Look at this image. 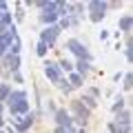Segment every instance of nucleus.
Masks as SVG:
<instances>
[{
  "mask_svg": "<svg viewBox=\"0 0 133 133\" xmlns=\"http://www.w3.org/2000/svg\"><path fill=\"white\" fill-rule=\"evenodd\" d=\"M56 133H76V131H73V127H58Z\"/></svg>",
  "mask_w": 133,
  "mask_h": 133,
  "instance_id": "obj_22",
  "label": "nucleus"
},
{
  "mask_svg": "<svg viewBox=\"0 0 133 133\" xmlns=\"http://www.w3.org/2000/svg\"><path fill=\"white\" fill-rule=\"evenodd\" d=\"M69 87H82V78L78 76V73H71V78H69Z\"/></svg>",
  "mask_w": 133,
  "mask_h": 133,
  "instance_id": "obj_17",
  "label": "nucleus"
},
{
  "mask_svg": "<svg viewBox=\"0 0 133 133\" xmlns=\"http://www.w3.org/2000/svg\"><path fill=\"white\" fill-rule=\"evenodd\" d=\"M80 102H87V109H93V107L98 104V102H95V98H93V95H84V98H82Z\"/></svg>",
  "mask_w": 133,
  "mask_h": 133,
  "instance_id": "obj_18",
  "label": "nucleus"
},
{
  "mask_svg": "<svg viewBox=\"0 0 133 133\" xmlns=\"http://www.w3.org/2000/svg\"><path fill=\"white\" fill-rule=\"evenodd\" d=\"M58 33H60V29H58V24H49V27H47V29L42 31V40H40V42H44L47 47H51V44L56 42Z\"/></svg>",
  "mask_w": 133,
  "mask_h": 133,
  "instance_id": "obj_6",
  "label": "nucleus"
},
{
  "mask_svg": "<svg viewBox=\"0 0 133 133\" xmlns=\"http://www.w3.org/2000/svg\"><path fill=\"white\" fill-rule=\"evenodd\" d=\"M131 22H133L131 16H122V18H120V29L129 33V31H131Z\"/></svg>",
  "mask_w": 133,
  "mask_h": 133,
  "instance_id": "obj_14",
  "label": "nucleus"
},
{
  "mask_svg": "<svg viewBox=\"0 0 133 133\" xmlns=\"http://www.w3.org/2000/svg\"><path fill=\"white\" fill-rule=\"evenodd\" d=\"M69 24H71V20H69V18H62V20H60V24H58V29H66Z\"/></svg>",
  "mask_w": 133,
  "mask_h": 133,
  "instance_id": "obj_25",
  "label": "nucleus"
},
{
  "mask_svg": "<svg viewBox=\"0 0 133 133\" xmlns=\"http://www.w3.org/2000/svg\"><path fill=\"white\" fill-rule=\"evenodd\" d=\"M131 82H133V78H131V73H127V76H124V84H122V87H124V89L129 91V89H131V87H133Z\"/></svg>",
  "mask_w": 133,
  "mask_h": 133,
  "instance_id": "obj_21",
  "label": "nucleus"
},
{
  "mask_svg": "<svg viewBox=\"0 0 133 133\" xmlns=\"http://www.w3.org/2000/svg\"><path fill=\"white\" fill-rule=\"evenodd\" d=\"M66 49H71V51L76 53V56L80 58V60H87V62L91 60V53H89V49H87L82 42H78V40H69V42H66Z\"/></svg>",
  "mask_w": 133,
  "mask_h": 133,
  "instance_id": "obj_2",
  "label": "nucleus"
},
{
  "mask_svg": "<svg viewBox=\"0 0 133 133\" xmlns=\"http://www.w3.org/2000/svg\"><path fill=\"white\" fill-rule=\"evenodd\" d=\"M58 87H60L62 91H69V89H71V87H69V82H66V80H62V78L58 80Z\"/></svg>",
  "mask_w": 133,
  "mask_h": 133,
  "instance_id": "obj_23",
  "label": "nucleus"
},
{
  "mask_svg": "<svg viewBox=\"0 0 133 133\" xmlns=\"http://www.w3.org/2000/svg\"><path fill=\"white\" fill-rule=\"evenodd\" d=\"M9 93H11V87L9 84H0V102H5V100L9 98Z\"/></svg>",
  "mask_w": 133,
  "mask_h": 133,
  "instance_id": "obj_16",
  "label": "nucleus"
},
{
  "mask_svg": "<svg viewBox=\"0 0 133 133\" xmlns=\"http://www.w3.org/2000/svg\"><path fill=\"white\" fill-rule=\"evenodd\" d=\"M5 66L18 73V69H20V58H18V56H11V53H9V56L5 58Z\"/></svg>",
  "mask_w": 133,
  "mask_h": 133,
  "instance_id": "obj_10",
  "label": "nucleus"
},
{
  "mask_svg": "<svg viewBox=\"0 0 133 133\" xmlns=\"http://www.w3.org/2000/svg\"><path fill=\"white\" fill-rule=\"evenodd\" d=\"M78 76H84V73H89V69H91V64H89V62H87V60H78Z\"/></svg>",
  "mask_w": 133,
  "mask_h": 133,
  "instance_id": "obj_13",
  "label": "nucleus"
},
{
  "mask_svg": "<svg viewBox=\"0 0 133 133\" xmlns=\"http://www.w3.org/2000/svg\"><path fill=\"white\" fill-rule=\"evenodd\" d=\"M47 44H44V42H38V47H36V51H38V56H47Z\"/></svg>",
  "mask_w": 133,
  "mask_h": 133,
  "instance_id": "obj_20",
  "label": "nucleus"
},
{
  "mask_svg": "<svg viewBox=\"0 0 133 133\" xmlns=\"http://www.w3.org/2000/svg\"><path fill=\"white\" fill-rule=\"evenodd\" d=\"M0 133H14V129H9V127H2V129H0Z\"/></svg>",
  "mask_w": 133,
  "mask_h": 133,
  "instance_id": "obj_26",
  "label": "nucleus"
},
{
  "mask_svg": "<svg viewBox=\"0 0 133 133\" xmlns=\"http://www.w3.org/2000/svg\"><path fill=\"white\" fill-rule=\"evenodd\" d=\"M33 118H36L33 113H27V115H16V120H11V122H14V127L18 129V131L27 133V129L31 127V122H33Z\"/></svg>",
  "mask_w": 133,
  "mask_h": 133,
  "instance_id": "obj_4",
  "label": "nucleus"
},
{
  "mask_svg": "<svg viewBox=\"0 0 133 133\" xmlns=\"http://www.w3.org/2000/svg\"><path fill=\"white\" fill-rule=\"evenodd\" d=\"M56 120H58V127H71V115L66 113V109H58Z\"/></svg>",
  "mask_w": 133,
  "mask_h": 133,
  "instance_id": "obj_9",
  "label": "nucleus"
},
{
  "mask_svg": "<svg viewBox=\"0 0 133 133\" xmlns=\"http://www.w3.org/2000/svg\"><path fill=\"white\" fill-rule=\"evenodd\" d=\"M9 51H11V56H18V53H20V38H18V36L9 42Z\"/></svg>",
  "mask_w": 133,
  "mask_h": 133,
  "instance_id": "obj_15",
  "label": "nucleus"
},
{
  "mask_svg": "<svg viewBox=\"0 0 133 133\" xmlns=\"http://www.w3.org/2000/svg\"><path fill=\"white\" fill-rule=\"evenodd\" d=\"M71 111L76 113V120H78L80 124H84L87 120H89V109L82 104L80 100H73V102H71Z\"/></svg>",
  "mask_w": 133,
  "mask_h": 133,
  "instance_id": "obj_3",
  "label": "nucleus"
},
{
  "mask_svg": "<svg viewBox=\"0 0 133 133\" xmlns=\"http://www.w3.org/2000/svg\"><path fill=\"white\" fill-rule=\"evenodd\" d=\"M5 49H7V44H2V42H0V56L5 53Z\"/></svg>",
  "mask_w": 133,
  "mask_h": 133,
  "instance_id": "obj_28",
  "label": "nucleus"
},
{
  "mask_svg": "<svg viewBox=\"0 0 133 133\" xmlns=\"http://www.w3.org/2000/svg\"><path fill=\"white\" fill-rule=\"evenodd\" d=\"M40 20H42L44 24H51V22H56V20H58V7H56V2H47L44 14L40 16Z\"/></svg>",
  "mask_w": 133,
  "mask_h": 133,
  "instance_id": "obj_5",
  "label": "nucleus"
},
{
  "mask_svg": "<svg viewBox=\"0 0 133 133\" xmlns=\"http://www.w3.org/2000/svg\"><path fill=\"white\" fill-rule=\"evenodd\" d=\"M0 115H2V102H0Z\"/></svg>",
  "mask_w": 133,
  "mask_h": 133,
  "instance_id": "obj_30",
  "label": "nucleus"
},
{
  "mask_svg": "<svg viewBox=\"0 0 133 133\" xmlns=\"http://www.w3.org/2000/svg\"><path fill=\"white\" fill-rule=\"evenodd\" d=\"M133 58V51H131V47H127V60H131Z\"/></svg>",
  "mask_w": 133,
  "mask_h": 133,
  "instance_id": "obj_27",
  "label": "nucleus"
},
{
  "mask_svg": "<svg viewBox=\"0 0 133 133\" xmlns=\"http://www.w3.org/2000/svg\"><path fill=\"white\" fill-rule=\"evenodd\" d=\"M2 127H5V122H2V115H0V129H2Z\"/></svg>",
  "mask_w": 133,
  "mask_h": 133,
  "instance_id": "obj_29",
  "label": "nucleus"
},
{
  "mask_svg": "<svg viewBox=\"0 0 133 133\" xmlns=\"http://www.w3.org/2000/svg\"><path fill=\"white\" fill-rule=\"evenodd\" d=\"M24 98H27V93H24V91H11L9 98H7L5 102H9V107H14L16 102H20V100H24Z\"/></svg>",
  "mask_w": 133,
  "mask_h": 133,
  "instance_id": "obj_11",
  "label": "nucleus"
},
{
  "mask_svg": "<svg viewBox=\"0 0 133 133\" xmlns=\"http://www.w3.org/2000/svg\"><path fill=\"white\" fill-rule=\"evenodd\" d=\"M44 76H47L49 80L58 82V80H60V69H58V64H53V62H47V64H44Z\"/></svg>",
  "mask_w": 133,
  "mask_h": 133,
  "instance_id": "obj_7",
  "label": "nucleus"
},
{
  "mask_svg": "<svg viewBox=\"0 0 133 133\" xmlns=\"http://www.w3.org/2000/svg\"><path fill=\"white\" fill-rule=\"evenodd\" d=\"M89 11H91L89 18L93 20V22H100V20L107 16V2H102V0H91L89 2Z\"/></svg>",
  "mask_w": 133,
  "mask_h": 133,
  "instance_id": "obj_1",
  "label": "nucleus"
},
{
  "mask_svg": "<svg viewBox=\"0 0 133 133\" xmlns=\"http://www.w3.org/2000/svg\"><path fill=\"white\" fill-rule=\"evenodd\" d=\"M115 124H131V113L129 111H120L118 118H115Z\"/></svg>",
  "mask_w": 133,
  "mask_h": 133,
  "instance_id": "obj_12",
  "label": "nucleus"
},
{
  "mask_svg": "<svg viewBox=\"0 0 133 133\" xmlns=\"http://www.w3.org/2000/svg\"><path fill=\"white\" fill-rule=\"evenodd\" d=\"M122 107H124V100L120 98L118 102H115V104H113V111H115V113H120V111H122Z\"/></svg>",
  "mask_w": 133,
  "mask_h": 133,
  "instance_id": "obj_24",
  "label": "nucleus"
},
{
  "mask_svg": "<svg viewBox=\"0 0 133 133\" xmlns=\"http://www.w3.org/2000/svg\"><path fill=\"white\" fill-rule=\"evenodd\" d=\"M58 69H64V71H71L73 69V64L69 60H60V64H58Z\"/></svg>",
  "mask_w": 133,
  "mask_h": 133,
  "instance_id": "obj_19",
  "label": "nucleus"
},
{
  "mask_svg": "<svg viewBox=\"0 0 133 133\" xmlns=\"http://www.w3.org/2000/svg\"><path fill=\"white\" fill-rule=\"evenodd\" d=\"M9 109H11V115H27V113H29V102H27V98L20 100V102H16V104L9 107Z\"/></svg>",
  "mask_w": 133,
  "mask_h": 133,
  "instance_id": "obj_8",
  "label": "nucleus"
},
{
  "mask_svg": "<svg viewBox=\"0 0 133 133\" xmlns=\"http://www.w3.org/2000/svg\"><path fill=\"white\" fill-rule=\"evenodd\" d=\"M0 73H2V69H0Z\"/></svg>",
  "mask_w": 133,
  "mask_h": 133,
  "instance_id": "obj_31",
  "label": "nucleus"
}]
</instances>
